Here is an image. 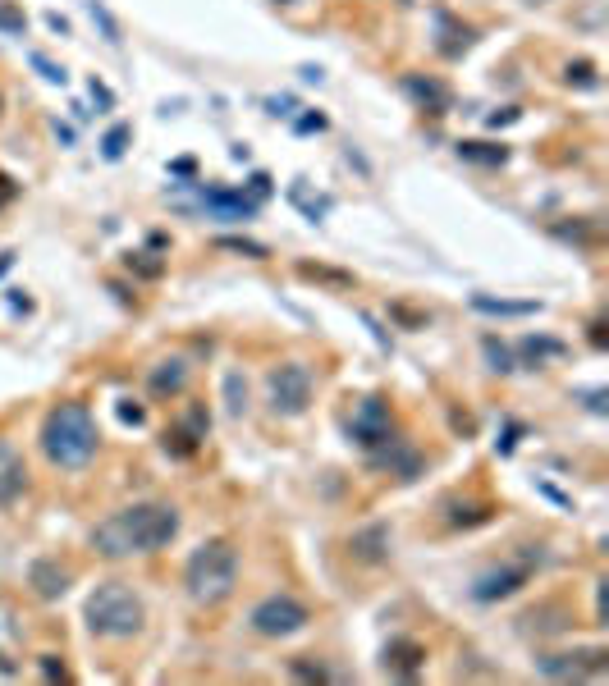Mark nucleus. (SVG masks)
Returning a JSON list of instances; mask_svg holds the SVG:
<instances>
[{"label":"nucleus","mask_w":609,"mask_h":686,"mask_svg":"<svg viewBox=\"0 0 609 686\" xmlns=\"http://www.w3.org/2000/svg\"><path fill=\"white\" fill-rule=\"evenodd\" d=\"M289 668H294V677H303V682H330V673H326V668H321V664H303V659H294V664H289Z\"/></svg>","instance_id":"nucleus-33"},{"label":"nucleus","mask_w":609,"mask_h":686,"mask_svg":"<svg viewBox=\"0 0 609 686\" xmlns=\"http://www.w3.org/2000/svg\"><path fill=\"white\" fill-rule=\"evenodd\" d=\"M23 490H28V462L14 440H0V508H10Z\"/></svg>","instance_id":"nucleus-11"},{"label":"nucleus","mask_w":609,"mask_h":686,"mask_svg":"<svg viewBox=\"0 0 609 686\" xmlns=\"http://www.w3.org/2000/svg\"><path fill=\"white\" fill-rule=\"evenodd\" d=\"M294 129H298V133H321V129H326V115H303V119L294 124Z\"/></svg>","instance_id":"nucleus-37"},{"label":"nucleus","mask_w":609,"mask_h":686,"mask_svg":"<svg viewBox=\"0 0 609 686\" xmlns=\"http://www.w3.org/2000/svg\"><path fill=\"white\" fill-rule=\"evenodd\" d=\"M587 408L596 412V417H605V389H591V394H587Z\"/></svg>","instance_id":"nucleus-38"},{"label":"nucleus","mask_w":609,"mask_h":686,"mask_svg":"<svg viewBox=\"0 0 609 686\" xmlns=\"http://www.w3.org/2000/svg\"><path fill=\"white\" fill-rule=\"evenodd\" d=\"M0 106H5V101H0Z\"/></svg>","instance_id":"nucleus-43"},{"label":"nucleus","mask_w":609,"mask_h":686,"mask_svg":"<svg viewBox=\"0 0 609 686\" xmlns=\"http://www.w3.org/2000/svg\"><path fill=\"white\" fill-rule=\"evenodd\" d=\"M472 307L486 311V316H536V311H541V302H509V298H490V293H477V298H472Z\"/></svg>","instance_id":"nucleus-19"},{"label":"nucleus","mask_w":609,"mask_h":686,"mask_svg":"<svg viewBox=\"0 0 609 686\" xmlns=\"http://www.w3.org/2000/svg\"><path fill=\"white\" fill-rule=\"evenodd\" d=\"M10 266H14V252H0V275H5Z\"/></svg>","instance_id":"nucleus-42"},{"label":"nucleus","mask_w":609,"mask_h":686,"mask_svg":"<svg viewBox=\"0 0 609 686\" xmlns=\"http://www.w3.org/2000/svg\"><path fill=\"white\" fill-rule=\"evenodd\" d=\"M609 664V650H573V654H545V659H536V668H541L545 677H555V682H582V677L591 673H605Z\"/></svg>","instance_id":"nucleus-8"},{"label":"nucleus","mask_w":609,"mask_h":686,"mask_svg":"<svg viewBox=\"0 0 609 686\" xmlns=\"http://www.w3.org/2000/svg\"><path fill=\"white\" fill-rule=\"evenodd\" d=\"M225 403H229V412H234V417H243V412H248V380H243L239 371H229V376H225Z\"/></svg>","instance_id":"nucleus-26"},{"label":"nucleus","mask_w":609,"mask_h":686,"mask_svg":"<svg viewBox=\"0 0 609 686\" xmlns=\"http://www.w3.org/2000/svg\"><path fill=\"white\" fill-rule=\"evenodd\" d=\"M440 513H445V522L454 526V531H472V526H486L490 517H495V508L481 504V499H468V504H463V499H445Z\"/></svg>","instance_id":"nucleus-16"},{"label":"nucleus","mask_w":609,"mask_h":686,"mask_svg":"<svg viewBox=\"0 0 609 686\" xmlns=\"http://www.w3.org/2000/svg\"><path fill=\"white\" fill-rule=\"evenodd\" d=\"M83 618H87V632L97 636V641H129V636L142 632L147 609H142L133 586H124V581H101V586L87 595Z\"/></svg>","instance_id":"nucleus-4"},{"label":"nucleus","mask_w":609,"mask_h":686,"mask_svg":"<svg viewBox=\"0 0 609 686\" xmlns=\"http://www.w3.org/2000/svg\"><path fill=\"white\" fill-rule=\"evenodd\" d=\"M403 92L417 101L422 110H431V115H445L449 110V87L435 83V78H422V74H403Z\"/></svg>","instance_id":"nucleus-15"},{"label":"nucleus","mask_w":609,"mask_h":686,"mask_svg":"<svg viewBox=\"0 0 609 686\" xmlns=\"http://www.w3.org/2000/svg\"><path fill=\"white\" fill-rule=\"evenodd\" d=\"M179 536V508L161 504V499H147V504H133L110 513L106 522L92 526V549L101 558H129V554H156L170 540Z\"/></svg>","instance_id":"nucleus-1"},{"label":"nucleus","mask_w":609,"mask_h":686,"mask_svg":"<svg viewBox=\"0 0 609 686\" xmlns=\"http://www.w3.org/2000/svg\"><path fill=\"white\" fill-rule=\"evenodd\" d=\"M390 549H394L390 522H371V526H362V531H353V536H348V554L358 558V563H385V558H390Z\"/></svg>","instance_id":"nucleus-10"},{"label":"nucleus","mask_w":609,"mask_h":686,"mask_svg":"<svg viewBox=\"0 0 609 686\" xmlns=\"http://www.w3.org/2000/svg\"><path fill=\"white\" fill-rule=\"evenodd\" d=\"M179 426H184L188 435H193V440H207V430H211V412L202 408V403H193V408L184 412V421H179Z\"/></svg>","instance_id":"nucleus-28"},{"label":"nucleus","mask_w":609,"mask_h":686,"mask_svg":"<svg viewBox=\"0 0 609 686\" xmlns=\"http://www.w3.org/2000/svg\"><path fill=\"white\" fill-rule=\"evenodd\" d=\"M458 156L472 165H504L509 161V147H495V142H458Z\"/></svg>","instance_id":"nucleus-21"},{"label":"nucleus","mask_w":609,"mask_h":686,"mask_svg":"<svg viewBox=\"0 0 609 686\" xmlns=\"http://www.w3.org/2000/svg\"><path fill=\"white\" fill-rule=\"evenodd\" d=\"M266 403L275 417H303L312 408V371L303 362H280L266 376Z\"/></svg>","instance_id":"nucleus-5"},{"label":"nucleus","mask_w":609,"mask_h":686,"mask_svg":"<svg viewBox=\"0 0 609 686\" xmlns=\"http://www.w3.org/2000/svg\"><path fill=\"white\" fill-rule=\"evenodd\" d=\"M307 622H312V613H307V604L298 600V595H266V600L248 613V627L257 636H266V641L298 636Z\"/></svg>","instance_id":"nucleus-6"},{"label":"nucleus","mask_w":609,"mask_h":686,"mask_svg":"<svg viewBox=\"0 0 609 686\" xmlns=\"http://www.w3.org/2000/svg\"><path fill=\"white\" fill-rule=\"evenodd\" d=\"M220 252H234V257H248V261H266L271 257V247L257 243V238H216Z\"/></svg>","instance_id":"nucleus-24"},{"label":"nucleus","mask_w":609,"mask_h":686,"mask_svg":"<svg viewBox=\"0 0 609 686\" xmlns=\"http://www.w3.org/2000/svg\"><path fill=\"white\" fill-rule=\"evenodd\" d=\"M101 449V430H97V417L87 412V403H55L42 421V453L51 467L60 472H78L87 462L97 458Z\"/></svg>","instance_id":"nucleus-2"},{"label":"nucleus","mask_w":609,"mask_h":686,"mask_svg":"<svg viewBox=\"0 0 609 686\" xmlns=\"http://www.w3.org/2000/svg\"><path fill=\"white\" fill-rule=\"evenodd\" d=\"M161 449L170 453V458H193V453L202 449V440H193V435H188V430L179 426V421H174V426L161 435Z\"/></svg>","instance_id":"nucleus-22"},{"label":"nucleus","mask_w":609,"mask_h":686,"mask_svg":"<svg viewBox=\"0 0 609 686\" xmlns=\"http://www.w3.org/2000/svg\"><path fill=\"white\" fill-rule=\"evenodd\" d=\"M33 65L42 69V78H51V83H65V69H60V65H51L46 55H33Z\"/></svg>","instance_id":"nucleus-34"},{"label":"nucleus","mask_w":609,"mask_h":686,"mask_svg":"<svg viewBox=\"0 0 609 686\" xmlns=\"http://www.w3.org/2000/svg\"><path fill=\"white\" fill-rule=\"evenodd\" d=\"M92 97H97V101H101V106H110V92H106V87H101V83H97V78H92Z\"/></svg>","instance_id":"nucleus-41"},{"label":"nucleus","mask_w":609,"mask_h":686,"mask_svg":"<svg viewBox=\"0 0 609 686\" xmlns=\"http://www.w3.org/2000/svg\"><path fill=\"white\" fill-rule=\"evenodd\" d=\"M184 586H188V600L193 604H225L239 586V549L229 540H207L188 554V568H184Z\"/></svg>","instance_id":"nucleus-3"},{"label":"nucleus","mask_w":609,"mask_h":686,"mask_svg":"<svg viewBox=\"0 0 609 686\" xmlns=\"http://www.w3.org/2000/svg\"><path fill=\"white\" fill-rule=\"evenodd\" d=\"M28 586H33L42 600H60V595L74 586V572H69L60 558H37L33 568H28Z\"/></svg>","instance_id":"nucleus-12"},{"label":"nucleus","mask_w":609,"mask_h":686,"mask_svg":"<svg viewBox=\"0 0 609 686\" xmlns=\"http://www.w3.org/2000/svg\"><path fill=\"white\" fill-rule=\"evenodd\" d=\"M348 440L358 444V449L376 453L381 444L394 440V417H390V403L385 398H362L358 412H353V421H348Z\"/></svg>","instance_id":"nucleus-7"},{"label":"nucleus","mask_w":609,"mask_h":686,"mask_svg":"<svg viewBox=\"0 0 609 686\" xmlns=\"http://www.w3.org/2000/svg\"><path fill=\"white\" fill-rule=\"evenodd\" d=\"M14 193H19V188H14V179H5V174H0V206L10 202V197H14Z\"/></svg>","instance_id":"nucleus-39"},{"label":"nucleus","mask_w":609,"mask_h":686,"mask_svg":"<svg viewBox=\"0 0 609 686\" xmlns=\"http://www.w3.org/2000/svg\"><path fill=\"white\" fill-rule=\"evenodd\" d=\"M587 339L596 343V348H609V334H605V316H596V321L587 325Z\"/></svg>","instance_id":"nucleus-36"},{"label":"nucleus","mask_w":609,"mask_h":686,"mask_svg":"<svg viewBox=\"0 0 609 686\" xmlns=\"http://www.w3.org/2000/svg\"><path fill=\"white\" fill-rule=\"evenodd\" d=\"M481 353H486V366L495 371V376H513V371H518L513 348H509V343H500L495 334H486V339H481Z\"/></svg>","instance_id":"nucleus-20"},{"label":"nucleus","mask_w":609,"mask_h":686,"mask_svg":"<svg viewBox=\"0 0 609 686\" xmlns=\"http://www.w3.org/2000/svg\"><path fill=\"white\" fill-rule=\"evenodd\" d=\"M426 664V650L417 641H390L385 645V673L394 677H417Z\"/></svg>","instance_id":"nucleus-17"},{"label":"nucleus","mask_w":609,"mask_h":686,"mask_svg":"<svg viewBox=\"0 0 609 686\" xmlns=\"http://www.w3.org/2000/svg\"><path fill=\"white\" fill-rule=\"evenodd\" d=\"M298 275H303V279H321V284H335V289H353V275H348V270H330V266L298 261Z\"/></svg>","instance_id":"nucleus-25"},{"label":"nucleus","mask_w":609,"mask_h":686,"mask_svg":"<svg viewBox=\"0 0 609 686\" xmlns=\"http://www.w3.org/2000/svg\"><path fill=\"white\" fill-rule=\"evenodd\" d=\"M518 119V110H504V115H490V129H500V124H513Z\"/></svg>","instance_id":"nucleus-40"},{"label":"nucleus","mask_w":609,"mask_h":686,"mask_svg":"<svg viewBox=\"0 0 609 686\" xmlns=\"http://www.w3.org/2000/svg\"><path fill=\"white\" fill-rule=\"evenodd\" d=\"M87 10H92V19H101V28H106V42H120V28H115V19L106 14V5H101V0H92Z\"/></svg>","instance_id":"nucleus-32"},{"label":"nucleus","mask_w":609,"mask_h":686,"mask_svg":"<svg viewBox=\"0 0 609 686\" xmlns=\"http://www.w3.org/2000/svg\"><path fill=\"white\" fill-rule=\"evenodd\" d=\"M124 266L138 270L142 279H161L165 275V261H156L152 252H129V257H124Z\"/></svg>","instance_id":"nucleus-27"},{"label":"nucleus","mask_w":609,"mask_h":686,"mask_svg":"<svg viewBox=\"0 0 609 686\" xmlns=\"http://www.w3.org/2000/svg\"><path fill=\"white\" fill-rule=\"evenodd\" d=\"M541 563V558H536ZM532 554L522 558V563H509V568H495V572H486V577H477V586H472V595H477L481 604H495V600H509L513 590H522L527 581H532Z\"/></svg>","instance_id":"nucleus-9"},{"label":"nucleus","mask_w":609,"mask_h":686,"mask_svg":"<svg viewBox=\"0 0 609 686\" xmlns=\"http://www.w3.org/2000/svg\"><path fill=\"white\" fill-rule=\"evenodd\" d=\"M115 412H120L124 426H142V421H147V408H142V403H133V398H124Z\"/></svg>","instance_id":"nucleus-31"},{"label":"nucleus","mask_w":609,"mask_h":686,"mask_svg":"<svg viewBox=\"0 0 609 686\" xmlns=\"http://www.w3.org/2000/svg\"><path fill=\"white\" fill-rule=\"evenodd\" d=\"M0 33H10V37H23V33H28V19H23V10L5 5V0H0Z\"/></svg>","instance_id":"nucleus-30"},{"label":"nucleus","mask_w":609,"mask_h":686,"mask_svg":"<svg viewBox=\"0 0 609 686\" xmlns=\"http://www.w3.org/2000/svg\"><path fill=\"white\" fill-rule=\"evenodd\" d=\"M564 83L568 87H582V92H596L600 74H596V65H591V60H568V65H564Z\"/></svg>","instance_id":"nucleus-23"},{"label":"nucleus","mask_w":609,"mask_h":686,"mask_svg":"<svg viewBox=\"0 0 609 686\" xmlns=\"http://www.w3.org/2000/svg\"><path fill=\"white\" fill-rule=\"evenodd\" d=\"M42 673L51 677V682H65V664H60V659H55V654H42Z\"/></svg>","instance_id":"nucleus-35"},{"label":"nucleus","mask_w":609,"mask_h":686,"mask_svg":"<svg viewBox=\"0 0 609 686\" xmlns=\"http://www.w3.org/2000/svg\"><path fill=\"white\" fill-rule=\"evenodd\" d=\"M188 385V362L184 357H165V362L152 366V376H147V389L152 398H179Z\"/></svg>","instance_id":"nucleus-14"},{"label":"nucleus","mask_w":609,"mask_h":686,"mask_svg":"<svg viewBox=\"0 0 609 686\" xmlns=\"http://www.w3.org/2000/svg\"><path fill=\"white\" fill-rule=\"evenodd\" d=\"M518 357L522 366H545V362H555V357H568V343L564 339H550V334H527V339L518 343Z\"/></svg>","instance_id":"nucleus-18"},{"label":"nucleus","mask_w":609,"mask_h":686,"mask_svg":"<svg viewBox=\"0 0 609 686\" xmlns=\"http://www.w3.org/2000/svg\"><path fill=\"white\" fill-rule=\"evenodd\" d=\"M371 462H376V467H390L399 481H417V476H422V453H417L413 444H403L399 435L371 453Z\"/></svg>","instance_id":"nucleus-13"},{"label":"nucleus","mask_w":609,"mask_h":686,"mask_svg":"<svg viewBox=\"0 0 609 686\" xmlns=\"http://www.w3.org/2000/svg\"><path fill=\"white\" fill-rule=\"evenodd\" d=\"M129 138H133L129 124H115V129L106 133V142H101V151H106V161H120L124 147H129Z\"/></svg>","instance_id":"nucleus-29"}]
</instances>
